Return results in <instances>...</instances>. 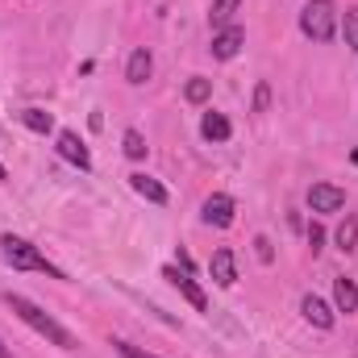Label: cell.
<instances>
[{"mask_svg":"<svg viewBox=\"0 0 358 358\" xmlns=\"http://www.w3.org/2000/svg\"><path fill=\"white\" fill-rule=\"evenodd\" d=\"M163 279H167L171 287H179V292H183V300H187L196 313H208V296H204V287L192 279V271H183V267H163Z\"/></svg>","mask_w":358,"mask_h":358,"instance_id":"obj_4","label":"cell"},{"mask_svg":"<svg viewBox=\"0 0 358 358\" xmlns=\"http://www.w3.org/2000/svg\"><path fill=\"white\" fill-rule=\"evenodd\" d=\"M208 275H213L217 287H234V283H238V259H234L229 246L213 250V259H208Z\"/></svg>","mask_w":358,"mask_h":358,"instance_id":"obj_7","label":"cell"},{"mask_svg":"<svg viewBox=\"0 0 358 358\" xmlns=\"http://www.w3.org/2000/svg\"><path fill=\"white\" fill-rule=\"evenodd\" d=\"M255 246H259V259H263V263H271V259H275V250H271L267 238H255Z\"/></svg>","mask_w":358,"mask_h":358,"instance_id":"obj_24","label":"cell"},{"mask_svg":"<svg viewBox=\"0 0 358 358\" xmlns=\"http://www.w3.org/2000/svg\"><path fill=\"white\" fill-rule=\"evenodd\" d=\"M300 313H304L308 325H317V329H334V308H329L321 296H304V300H300Z\"/></svg>","mask_w":358,"mask_h":358,"instance_id":"obj_10","label":"cell"},{"mask_svg":"<svg viewBox=\"0 0 358 358\" xmlns=\"http://www.w3.org/2000/svg\"><path fill=\"white\" fill-rule=\"evenodd\" d=\"M0 300H4V308H8L13 317H21V321H25L34 334H42L50 346H59V350H76V346H80V342H76V334H71V329H63V325H59L50 313H42L34 300H25V296H17V292H4Z\"/></svg>","mask_w":358,"mask_h":358,"instance_id":"obj_1","label":"cell"},{"mask_svg":"<svg viewBox=\"0 0 358 358\" xmlns=\"http://www.w3.org/2000/svg\"><path fill=\"white\" fill-rule=\"evenodd\" d=\"M150 71H155V59H150L146 46H138V50L129 55V63H125V80H129V84H146Z\"/></svg>","mask_w":358,"mask_h":358,"instance_id":"obj_12","label":"cell"},{"mask_svg":"<svg viewBox=\"0 0 358 358\" xmlns=\"http://www.w3.org/2000/svg\"><path fill=\"white\" fill-rule=\"evenodd\" d=\"M121 150L138 163V159H146V138L138 134V129H125V138H121Z\"/></svg>","mask_w":358,"mask_h":358,"instance_id":"obj_19","label":"cell"},{"mask_svg":"<svg viewBox=\"0 0 358 358\" xmlns=\"http://www.w3.org/2000/svg\"><path fill=\"white\" fill-rule=\"evenodd\" d=\"M334 304H338V313H355L358 308V283L355 279H334Z\"/></svg>","mask_w":358,"mask_h":358,"instance_id":"obj_14","label":"cell"},{"mask_svg":"<svg viewBox=\"0 0 358 358\" xmlns=\"http://www.w3.org/2000/svg\"><path fill=\"white\" fill-rule=\"evenodd\" d=\"M242 42H246V29L242 25H229V29H217L213 34V59H221V63H229L238 50H242Z\"/></svg>","mask_w":358,"mask_h":358,"instance_id":"obj_9","label":"cell"},{"mask_svg":"<svg viewBox=\"0 0 358 358\" xmlns=\"http://www.w3.org/2000/svg\"><path fill=\"white\" fill-rule=\"evenodd\" d=\"M0 358H13V350H8V346H4V338H0Z\"/></svg>","mask_w":358,"mask_h":358,"instance_id":"obj_25","label":"cell"},{"mask_svg":"<svg viewBox=\"0 0 358 358\" xmlns=\"http://www.w3.org/2000/svg\"><path fill=\"white\" fill-rule=\"evenodd\" d=\"M129 187H134L142 200H150V204H167V187H163L159 179H150L146 171H134V176H129Z\"/></svg>","mask_w":358,"mask_h":358,"instance_id":"obj_11","label":"cell"},{"mask_svg":"<svg viewBox=\"0 0 358 358\" xmlns=\"http://www.w3.org/2000/svg\"><path fill=\"white\" fill-rule=\"evenodd\" d=\"M0 255H4V263L13 271H38V275H50V279H67V271L55 267L34 242H25V238H17V234H4V238H0Z\"/></svg>","mask_w":358,"mask_h":358,"instance_id":"obj_2","label":"cell"},{"mask_svg":"<svg viewBox=\"0 0 358 358\" xmlns=\"http://www.w3.org/2000/svg\"><path fill=\"white\" fill-rule=\"evenodd\" d=\"M234 213H238V204H234V196H225V192H213V196L204 200V208H200L204 225H213V229H229V225H234Z\"/></svg>","mask_w":358,"mask_h":358,"instance_id":"obj_5","label":"cell"},{"mask_svg":"<svg viewBox=\"0 0 358 358\" xmlns=\"http://www.w3.org/2000/svg\"><path fill=\"white\" fill-rule=\"evenodd\" d=\"M355 163H358V150H355Z\"/></svg>","mask_w":358,"mask_h":358,"instance_id":"obj_27","label":"cell"},{"mask_svg":"<svg viewBox=\"0 0 358 358\" xmlns=\"http://www.w3.org/2000/svg\"><path fill=\"white\" fill-rule=\"evenodd\" d=\"M0 179H8V171H4V167H0Z\"/></svg>","mask_w":358,"mask_h":358,"instance_id":"obj_26","label":"cell"},{"mask_svg":"<svg viewBox=\"0 0 358 358\" xmlns=\"http://www.w3.org/2000/svg\"><path fill=\"white\" fill-rule=\"evenodd\" d=\"M267 104H271V88L259 84V92H255V113H267Z\"/></svg>","mask_w":358,"mask_h":358,"instance_id":"obj_23","label":"cell"},{"mask_svg":"<svg viewBox=\"0 0 358 358\" xmlns=\"http://www.w3.org/2000/svg\"><path fill=\"white\" fill-rule=\"evenodd\" d=\"M308 246H313V255L325 246V229H321V225H308Z\"/></svg>","mask_w":358,"mask_h":358,"instance_id":"obj_22","label":"cell"},{"mask_svg":"<svg viewBox=\"0 0 358 358\" xmlns=\"http://www.w3.org/2000/svg\"><path fill=\"white\" fill-rule=\"evenodd\" d=\"M113 346H117L121 358H155V355H146V350H138V346H129V342H113Z\"/></svg>","mask_w":358,"mask_h":358,"instance_id":"obj_21","label":"cell"},{"mask_svg":"<svg viewBox=\"0 0 358 358\" xmlns=\"http://www.w3.org/2000/svg\"><path fill=\"white\" fill-rule=\"evenodd\" d=\"M200 134H204V142H229L234 125H229V117H225V113H204Z\"/></svg>","mask_w":358,"mask_h":358,"instance_id":"obj_13","label":"cell"},{"mask_svg":"<svg viewBox=\"0 0 358 358\" xmlns=\"http://www.w3.org/2000/svg\"><path fill=\"white\" fill-rule=\"evenodd\" d=\"M183 96H187V104H204L208 96H213V80H187V88H183Z\"/></svg>","mask_w":358,"mask_h":358,"instance_id":"obj_20","label":"cell"},{"mask_svg":"<svg viewBox=\"0 0 358 358\" xmlns=\"http://www.w3.org/2000/svg\"><path fill=\"white\" fill-rule=\"evenodd\" d=\"M59 155H63L71 167L92 171V155H88V146L80 142V134H76V129H59Z\"/></svg>","mask_w":358,"mask_h":358,"instance_id":"obj_8","label":"cell"},{"mask_svg":"<svg viewBox=\"0 0 358 358\" xmlns=\"http://www.w3.org/2000/svg\"><path fill=\"white\" fill-rule=\"evenodd\" d=\"M338 17H342V13H338L334 0H308L304 13H300V34L325 46V42L338 38Z\"/></svg>","mask_w":358,"mask_h":358,"instance_id":"obj_3","label":"cell"},{"mask_svg":"<svg viewBox=\"0 0 358 358\" xmlns=\"http://www.w3.org/2000/svg\"><path fill=\"white\" fill-rule=\"evenodd\" d=\"M334 242H338V250H355V246H358V217H346V221L338 225Z\"/></svg>","mask_w":358,"mask_h":358,"instance_id":"obj_17","label":"cell"},{"mask_svg":"<svg viewBox=\"0 0 358 358\" xmlns=\"http://www.w3.org/2000/svg\"><path fill=\"white\" fill-rule=\"evenodd\" d=\"M17 121H21L25 129H34V134H50V129H55V117H50V113H42V108H21V113H17Z\"/></svg>","mask_w":358,"mask_h":358,"instance_id":"obj_16","label":"cell"},{"mask_svg":"<svg viewBox=\"0 0 358 358\" xmlns=\"http://www.w3.org/2000/svg\"><path fill=\"white\" fill-rule=\"evenodd\" d=\"M338 25H342L346 46H350V50H358V8H346V13L338 17Z\"/></svg>","mask_w":358,"mask_h":358,"instance_id":"obj_18","label":"cell"},{"mask_svg":"<svg viewBox=\"0 0 358 358\" xmlns=\"http://www.w3.org/2000/svg\"><path fill=\"white\" fill-rule=\"evenodd\" d=\"M308 208L313 213H342L346 208V192L334 183H313L308 187Z\"/></svg>","mask_w":358,"mask_h":358,"instance_id":"obj_6","label":"cell"},{"mask_svg":"<svg viewBox=\"0 0 358 358\" xmlns=\"http://www.w3.org/2000/svg\"><path fill=\"white\" fill-rule=\"evenodd\" d=\"M238 8H242V0H213V8H208V25H213V29H229L234 17H238Z\"/></svg>","mask_w":358,"mask_h":358,"instance_id":"obj_15","label":"cell"}]
</instances>
